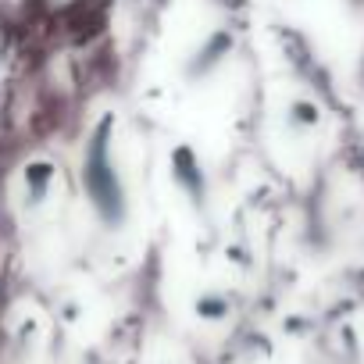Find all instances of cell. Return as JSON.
<instances>
[{
    "mask_svg": "<svg viewBox=\"0 0 364 364\" xmlns=\"http://www.w3.org/2000/svg\"><path fill=\"white\" fill-rule=\"evenodd\" d=\"M168 178L178 190V197L186 200L197 215L211 211V175L204 168V157L190 143H175L168 154Z\"/></svg>",
    "mask_w": 364,
    "mask_h": 364,
    "instance_id": "3",
    "label": "cell"
},
{
    "mask_svg": "<svg viewBox=\"0 0 364 364\" xmlns=\"http://www.w3.org/2000/svg\"><path fill=\"white\" fill-rule=\"evenodd\" d=\"M54 178H58V168L47 157H36L22 168V186H26V204L29 208H40L47 200V193L54 190Z\"/></svg>",
    "mask_w": 364,
    "mask_h": 364,
    "instance_id": "4",
    "label": "cell"
},
{
    "mask_svg": "<svg viewBox=\"0 0 364 364\" xmlns=\"http://www.w3.org/2000/svg\"><path fill=\"white\" fill-rule=\"evenodd\" d=\"M193 311H197V318H204V321H222V318L232 311V300H229L225 293H218V289H208V293L197 296Z\"/></svg>",
    "mask_w": 364,
    "mask_h": 364,
    "instance_id": "6",
    "label": "cell"
},
{
    "mask_svg": "<svg viewBox=\"0 0 364 364\" xmlns=\"http://www.w3.org/2000/svg\"><path fill=\"white\" fill-rule=\"evenodd\" d=\"M114 132H118L114 114H100L93 122V129L86 132L82 161H79L82 197H86L97 225L107 229V232H122L132 218V193H129L125 171L118 164Z\"/></svg>",
    "mask_w": 364,
    "mask_h": 364,
    "instance_id": "1",
    "label": "cell"
},
{
    "mask_svg": "<svg viewBox=\"0 0 364 364\" xmlns=\"http://www.w3.org/2000/svg\"><path fill=\"white\" fill-rule=\"evenodd\" d=\"M321 125V107L307 97H296L286 104V132L289 136H311Z\"/></svg>",
    "mask_w": 364,
    "mask_h": 364,
    "instance_id": "5",
    "label": "cell"
},
{
    "mask_svg": "<svg viewBox=\"0 0 364 364\" xmlns=\"http://www.w3.org/2000/svg\"><path fill=\"white\" fill-rule=\"evenodd\" d=\"M236 47H240V40H236V33H232L229 26L208 29V33L200 36V43H197L186 58H182V68H178L182 82H186V86H204V82H211V79L236 58Z\"/></svg>",
    "mask_w": 364,
    "mask_h": 364,
    "instance_id": "2",
    "label": "cell"
}]
</instances>
